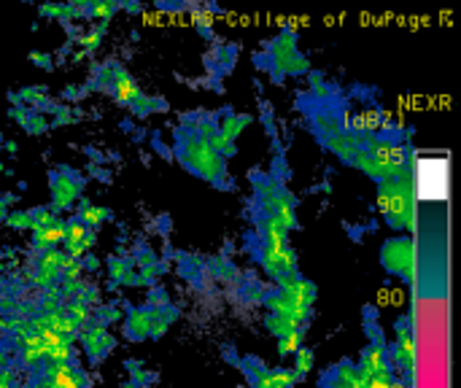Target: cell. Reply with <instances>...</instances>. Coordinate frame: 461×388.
I'll use <instances>...</instances> for the list:
<instances>
[{
	"instance_id": "6da1fadb",
	"label": "cell",
	"mask_w": 461,
	"mask_h": 388,
	"mask_svg": "<svg viewBox=\"0 0 461 388\" xmlns=\"http://www.w3.org/2000/svg\"><path fill=\"white\" fill-rule=\"evenodd\" d=\"M311 362H313V356H311L308 351H303V354H300V370H308Z\"/></svg>"
}]
</instances>
